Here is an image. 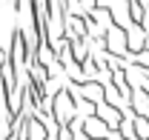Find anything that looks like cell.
<instances>
[{"mask_svg": "<svg viewBox=\"0 0 149 140\" xmlns=\"http://www.w3.org/2000/svg\"><path fill=\"white\" fill-rule=\"evenodd\" d=\"M126 43H129L132 52H141L146 43H143V35H141V29L138 26H129V32H126Z\"/></svg>", "mask_w": 149, "mask_h": 140, "instance_id": "6da1fadb", "label": "cell"}, {"mask_svg": "<svg viewBox=\"0 0 149 140\" xmlns=\"http://www.w3.org/2000/svg\"><path fill=\"white\" fill-rule=\"evenodd\" d=\"M100 114H103V117H106V120H103V123H109L112 129H115V126H118V123H120V114H118V112H115V109H109V112H106V106H100Z\"/></svg>", "mask_w": 149, "mask_h": 140, "instance_id": "7a4b0ae2", "label": "cell"}, {"mask_svg": "<svg viewBox=\"0 0 149 140\" xmlns=\"http://www.w3.org/2000/svg\"><path fill=\"white\" fill-rule=\"evenodd\" d=\"M86 126H89V132H92L95 140H97V134L103 132V120H97V117H89V120H86Z\"/></svg>", "mask_w": 149, "mask_h": 140, "instance_id": "3957f363", "label": "cell"}, {"mask_svg": "<svg viewBox=\"0 0 149 140\" xmlns=\"http://www.w3.org/2000/svg\"><path fill=\"white\" fill-rule=\"evenodd\" d=\"M135 126H138V132H141V137H146L149 134V123L143 117H135Z\"/></svg>", "mask_w": 149, "mask_h": 140, "instance_id": "277c9868", "label": "cell"}, {"mask_svg": "<svg viewBox=\"0 0 149 140\" xmlns=\"http://www.w3.org/2000/svg\"><path fill=\"white\" fill-rule=\"evenodd\" d=\"M95 3H97V0H83V6H86L89 12H92V9H95Z\"/></svg>", "mask_w": 149, "mask_h": 140, "instance_id": "5b68a950", "label": "cell"}, {"mask_svg": "<svg viewBox=\"0 0 149 140\" xmlns=\"http://www.w3.org/2000/svg\"><path fill=\"white\" fill-rule=\"evenodd\" d=\"M97 140H100V137H97Z\"/></svg>", "mask_w": 149, "mask_h": 140, "instance_id": "8992f818", "label": "cell"}]
</instances>
